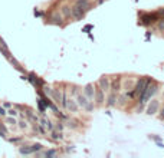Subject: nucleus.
I'll list each match as a JSON object with an SVG mask.
<instances>
[{"label":"nucleus","instance_id":"1","mask_svg":"<svg viewBox=\"0 0 164 158\" xmlns=\"http://www.w3.org/2000/svg\"><path fill=\"white\" fill-rule=\"evenodd\" d=\"M156 92H157V85H153V86H150V85H148V86L144 89L143 94L140 95V102H141V104H145V102H147V101L150 99V98H151Z\"/></svg>","mask_w":164,"mask_h":158},{"label":"nucleus","instance_id":"2","mask_svg":"<svg viewBox=\"0 0 164 158\" xmlns=\"http://www.w3.org/2000/svg\"><path fill=\"white\" fill-rule=\"evenodd\" d=\"M148 85H150V81H148V79H140L138 82H137V85H135V88H134V94L140 96Z\"/></svg>","mask_w":164,"mask_h":158},{"label":"nucleus","instance_id":"3","mask_svg":"<svg viewBox=\"0 0 164 158\" xmlns=\"http://www.w3.org/2000/svg\"><path fill=\"white\" fill-rule=\"evenodd\" d=\"M71 13H72V16L75 17L76 20H82V19H84V16H85V10L82 7H79V6H76V4L72 7Z\"/></svg>","mask_w":164,"mask_h":158},{"label":"nucleus","instance_id":"4","mask_svg":"<svg viewBox=\"0 0 164 158\" xmlns=\"http://www.w3.org/2000/svg\"><path fill=\"white\" fill-rule=\"evenodd\" d=\"M158 106H160V102H158V99H153L151 104L147 106V114H148V115H154V114L158 111Z\"/></svg>","mask_w":164,"mask_h":158},{"label":"nucleus","instance_id":"5","mask_svg":"<svg viewBox=\"0 0 164 158\" xmlns=\"http://www.w3.org/2000/svg\"><path fill=\"white\" fill-rule=\"evenodd\" d=\"M140 20H141L143 25H150L153 22H156V16H154V15H145V13H143V15L140 16Z\"/></svg>","mask_w":164,"mask_h":158},{"label":"nucleus","instance_id":"6","mask_svg":"<svg viewBox=\"0 0 164 158\" xmlns=\"http://www.w3.org/2000/svg\"><path fill=\"white\" fill-rule=\"evenodd\" d=\"M88 102H89V99L85 95H82V94H78V95H76V104H78V106L85 109V106L88 105Z\"/></svg>","mask_w":164,"mask_h":158},{"label":"nucleus","instance_id":"7","mask_svg":"<svg viewBox=\"0 0 164 158\" xmlns=\"http://www.w3.org/2000/svg\"><path fill=\"white\" fill-rule=\"evenodd\" d=\"M65 108H66L68 111H71V112H76V111H78V104H76V101H74V99H66Z\"/></svg>","mask_w":164,"mask_h":158},{"label":"nucleus","instance_id":"8","mask_svg":"<svg viewBox=\"0 0 164 158\" xmlns=\"http://www.w3.org/2000/svg\"><path fill=\"white\" fill-rule=\"evenodd\" d=\"M94 95H95V94H94L92 85H91V83H88V85L85 86V96H86V98L91 101V99H94Z\"/></svg>","mask_w":164,"mask_h":158},{"label":"nucleus","instance_id":"9","mask_svg":"<svg viewBox=\"0 0 164 158\" xmlns=\"http://www.w3.org/2000/svg\"><path fill=\"white\" fill-rule=\"evenodd\" d=\"M51 98L56 102V104H61L62 102V94L59 91H56V89H52V95H51Z\"/></svg>","mask_w":164,"mask_h":158},{"label":"nucleus","instance_id":"10","mask_svg":"<svg viewBox=\"0 0 164 158\" xmlns=\"http://www.w3.org/2000/svg\"><path fill=\"white\" fill-rule=\"evenodd\" d=\"M75 4L79 6V7H82L84 10H91V4H89L88 0H76Z\"/></svg>","mask_w":164,"mask_h":158},{"label":"nucleus","instance_id":"11","mask_svg":"<svg viewBox=\"0 0 164 158\" xmlns=\"http://www.w3.org/2000/svg\"><path fill=\"white\" fill-rule=\"evenodd\" d=\"M95 101H97L98 104H102V102H104V89L98 88L97 91H95Z\"/></svg>","mask_w":164,"mask_h":158},{"label":"nucleus","instance_id":"12","mask_svg":"<svg viewBox=\"0 0 164 158\" xmlns=\"http://www.w3.org/2000/svg\"><path fill=\"white\" fill-rule=\"evenodd\" d=\"M109 86H111V85H109L108 78H105V76H104V78L99 79V88H101V89H104V91H108Z\"/></svg>","mask_w":164,"mask_h":158},{"label":"nucleus","instance_id":"13","mask_svg":"<svg viewBox=\"0 0 164 158\" xmlns=\"http://www.w3.org/2000/svg\"><path fill=\"white\" fill-rule=\"evenodd\" d=\"M40 124H42L43 128L49 129V131H52V129H53V125H52V122H51L49 119H46V118H43V119L40 121Z\"/></svg>","mask_w":164,"mask_h":158},{"label":"nucleus","instance_id":"14","mask_svg":"<svg viewBox=\"0 0 164 158\" xmlns=\"http://www.w3.org/2000/svg\"><path fill=\"white\" fill-rule=\"evenodd\" d=\"M107 102H108L109 106H114V105L117 104V94H115V92H112V94L108 96V101H107Z\"/></svg>","mask_w":164,"mask_h":158},{"label":"nucleus","instance_id":"15","mask_svg":"<svg viewBox=\"0 0 164 158\" xmlns=\"http://www.w3.org/2000/svg\"><path fill=\"white\" fill-rule=\"evenodd\" d=\"M22 155H30L33 154V151H32V147H20V150H19Z\"/></svg>","mask_w":164,"mask_h":158},{"label":"nucleus","instance_id":"16","mask_svg":"<svg viewBox=\"0 0 164 158\" xmlns=\"http://www.w3.org/2000/svg\"><path fill=\"white\" fill-rule=\"evenodd\" d=\"M111 89H112V92H118L120 89H121V85H120V79H114L112 85H111Z\"/></svg>","mask_w":164,"mask_h":158},{"label":"nucleus","instance_id":"17","mask_svg":"<svg viewBox=\"0 0 164 158\" xmlns=\"http://www.w3.org/2000/svg\"><path fill=\"white\" fill-rule=\"evenodd\" d=\"M38 106H39V111H40V112H45V109L48 108L46 106V104H45V102H43L42 99H38Z\"/></svg>","mask_w":164,"mask_h":158},{"label":"nucleus","instance_id":"18","mask_svg":"<svg viewBox=\"0 0 164 158\" xmlns=\"http://www.w3.org/2000/svg\"><path fill=\"white\" fill-rule=\"evenodd\" d=\"M52 139H55V141H58V139H62V134H61V131H59V132L53 131V132H52Z\"/></svg>","mask_w":164,"mask_h":158},{"label":"nucleus","instance_id":"19","mask_svg":"<svg viewBox=\"0 0 164 158\" xmlns=\"http://www.w3.org/2000/svg\"><path fill=\"white\" fill-rule=\"evenodd\" d=\"M52 22L56 23V25H61V23H62V17L58 16V15H53V16H52Z\"/></svg>","mask_w":164,"mask_h":158},{"label":"nucleus","instance_id":"20","mask_svg":"<svg viewBox=\"0 0 164 158\" xmlns=\"http://www.w3.org/2000/svg\"><path fill=\"white\" fill-rule=\"evenodd\" d=\"M43 147H42V144H35V145H32V151L33 152H38V151H40Z\"/></svg>","mask_w":164,"mask_h":158},{"label":"nucleus","instance_id":"21","mask_svg":"<svg viewBox=\"0 0 164 158\" xmlns=\"http://www.w3.org/2000/svg\"><path fill=\"white\" fill-rule=\"evenodd\" d=\"M62 13L65 15V16H71V15H72L71 10H69V7H68V6H63V7H62Z\"/></svg>","mask_w":164,"mask_h":158},{"label":"nucleus","instance_id":"22","mask_svg":"<svg viewBox=\"0 0 164 158\" xmlns=\"http://www.w3.org/2000/svg\"><path fill=\"white\" fill-rule=\"evenodd\" d=\"M6 122H7V124H10V125H15V124H17V122H16V119H15V117H10V118H7V119H6Z\"/></svg>","mask_w":164,"mask_h":158},{"label":"nucleus","instance_id":"23","mask_svg":"<svg viewBox=\"0 0 164 158\" xmlns=\"http://www.w3.org/2000/svg\"><path fill=\"white\" fill-rule=\"evenodd\" d=\"M92 109H94V105H92V102L89 101V102H88V105L85 106V111H88V112H89V111H92Z\"/></svg>","mask_w":164,"mask_h":158},{"label":"nucleus","instance_id":"24","mask_svg":"<svg viewBox=\"0 0 164 158\" xmlns=\"http://www.w3.org/2000/svg\"><path fill=\"white\" fill-rule=\"evenodd\" d=\"M43 91H45V94H46V95H49V96L52 95V89L49 86H43Z\"/></svg>","mask_w":164,"mask_h":158},{"label":"nucleus","instance_id":"25","mask_svg":"<svg viewBox=\"0 0 164 158\" xmlns=\"http://www.w3.org/2000/svg\"><path fill=\"white\" fill-rule=\"evenodd\" d=\"M0 49H7V45H6V42H4L2 38H0Z\"/></svg>","mask_w":164,"mask_h":158},{"label":"nucleus","instance_id":"26","mask_svg":"<svg viewBox=\"0 0 164 158\" xmlns=\"http://www.w3.org/2000/svg\"><path fill=\"white\" fill-rule=\"evenodd\" d=\"M45 155H46V157H53V155H56V151H55V150H51V151H48Z\"/></svg>","mask_w":164,"mask_h":158},{"label":"nucleus","instance_id":"27","mask_svg":"<svg viewBox=\"0 0 164 158\" xmlns=\"http://www.w3.org/2000/svg\"><path fill=\"white\" fill-rule=\"evenodd\" d=\"M158 29L164 32V19H161V20L158 22Z\"/></svg>","mask_w":164,"mask_h":158},{"label":"nucleus","instance_id":"28","mask_svg":"<svg viewBox=\"0 0 164 158\" xmlns=\"http://www.w3.org/2000/svg\"><path fill=\"white\" fill-rule=\"evenodd\" d=\"M9 115H10V117H16L17 111H16V109H10V111H9Z\"/></svg>","mask_w":164,"mask_h":158},{"label":"nucleus","instance_id":"29","mask_svg":"<svg viewBox=\"0 0 164 158\" xmlns=\"http://www.w3.org/2000/svg\"><path fill=\"white\" fill-rule=\"evenodd\" d=\"M150 138H151V139H154L156 142L161 141V138H160V137H157V135H150Z\"/></svg>","mask_w":164,"mask_h":158},{"label":"nucleus","instance_id":"30","mask_svg":"<svg viewBox=\"0 0 164 158\" xmlns=\"http://www.w3.org/2000/svg\"><path fill=\"white\" fill-rule=\"evenodd\" d=\"M19 127H20V128H27V124H26V121H22V122H19Z\"/></svg>","mask_w":164,"mask_h":158},{"label":"nucleus","instance_id":"31","mask_svg":"<svg viewBox=\"0 0 164 158\" xmlns=\"http://www.w3.org/2000/svg\"><path fill=\"white\" fill-rule=\"evenodd\" d=\"M68 127H72V128H76L75 121H69V122H68Z\"/></svg>","mask_w":164,"mask_h":158},{"label":"nucleus","instance_id":"32","mask_svg":"<svg viewBox=\"0 0 164 158\" xmlns=\"http://www.w3.org/2000/svg\"><path fill=\"white\" fill-rule=\"evenodd\" d=\"M6 115V111H4L3 106H0V117H4Z\"/></svg>","mask_w":164,"mask_h":158},{"label":"nucleus","instance_id":"33","mask_svg":"<svg viewBox=\"0 0 164 158\" xmlns=\"http://www.w3.org/2000/svg\"><path fill=\"white\" fill-rule=\"evenodd\" d=\"M160 118L164 119V106H163V109H161V112H160Z\"/></svg>","mask_w":164,"mask_h":158}]
</instances>
